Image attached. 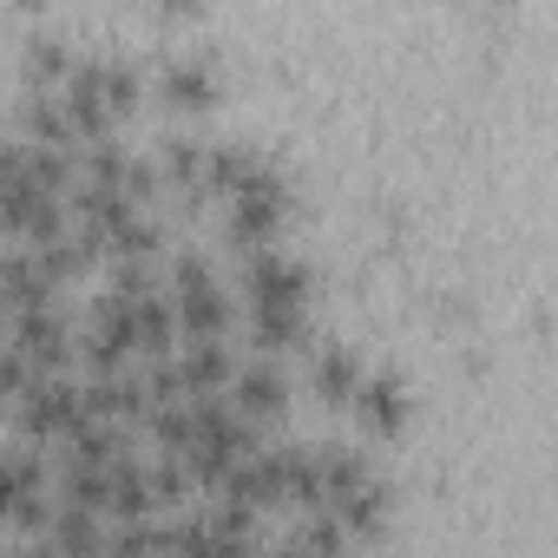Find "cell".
I'll use <instances>...</instances> for the list:
<instances>
[{
    "instance_id": "5bb4252c",
    "label": "cell",
    "mask_w": 558,
    "mask_h": 558,
    "mask_svg": "<svg viewBox=\"0 0 558 558\" xmlns=\"http://www.w3.org/2000/svg\"><path fill=\"white\" fill-rule=\"evenodd\" d=\"M60 545H66V551H93V545H99V525H93L86 506H66V512H60Z\"/></svg>"
},
{
    "instance_id": "9c48e42d",
    "label": "cell",
    "mask_w": 558,
    "mask_h": 558,
    "mask_svg": "<svg viewBox=\"0 0 558 558\" xmlns=\"http://www.w3.org/2000/svg\"><path fill=\"white\" fill-rule=\"evenodd\" d=\"M191 388H217L223 375H230V362H223V349L217 342H191V355H184V368H178Z\"/></svg>"
},
{
    "instance_id": "5b68a950",
    "label": "cell",
    "mask_w": 558,
    "mask_h": 558,
    "mask_svg": "<svg viewBox=\"0 0 558 558\" xmlns=\"http://www.w3.org/2000/svg\"><path fill=\"white\" fill-rule=\"evenodd\" d=\"M236 408H243V421H269L276 408H283V381H276L269 362H250V368H243V381H236Z\"/></svg>"
},
{
    "instance_id": "9a60e30c",
    "label": "cell",
    "mask_w": 558,
    "mask_h": 558,
    "mask_svg": "<svg viewBox=\"0 0 558 558\" xmlns=\"http://www.w3.org/2000/svg\"><path fill=\"white\" fill-rule=\"evenodd\" d=\"M21 368H27L21 355H0V395H8V388H21Z\"/></svg>"
},
{
    "instance_id": "277c9868",
    "label": "cell",
    "mask_w": 558,
    "mask_h": 558,
    "mask_svg": "<svg viewBox=\"0 0 558 558\" xmlns=\"http://www.w3.org/2000/svg\"><path fill=\"white\" fill-rule=\"evenodd\" d=\"M165 99H171V106H210V99H217L210 60H171V66H165Z\"/></svg>"
},
{
    "instance_id": "6da1fadb",
    "label": "cell",
    "mask_w": 558,
    "mask_h": 558,
    "mask_svg": "<svg viewBox=\"0 0 558 558\" xmlns=\"http://www.w3.org/2000/svg\"><path fill=\"white\" fill-rule=\"evenodd\" d=\"M250 303L256 310H303V290H310V269L303 263H290V256H276V250H263V256H250Z\"/></svg>"
},
{
    "instance_id": "7c38bea8",
    "label": "cell",
    "mask_w": 558,
    "mask_h": 558,
    "mask_svg": "<svg viewBox=\"0 0 558 558\" xmlns=\"http://www.w3.org/2000/svg\"><path fill=\"white\" fill-rule=\"evenodd\" d=\"M27 73H34V80H53V73H66V47H60L53 34H34V40H27Z\"/></svg>"
},
{
    "instance_id": "8992f818",
    "label": "cell",
    "mask_w": 558,
    "mask_h": 558,
    "mask_svg": "<svg viewBox=\"0 0 558 558\" xmlns=\"http://www.w3.org/2000/svg\"><path fill=\"white\" fill-rule=\"evenodd\" d=\"M381 512H388V493L375 480H362L355 493H342V532H381Z\"/></svg>"
},
{
    "instance_id": "7a4b0ae2",
    "label": "cell",
    "mask_w": 558,
    "mask_h": 558,
    "mask_svg": "<svg viewBox=\"0 0 558 558\" xmlns=\"http://www.w3.org/2000/svg\"><path fill=\"white\" fill-rule=\"evenodd\" d=\"M276 217H283V178L256 165V171L236 184V210H230V230H236V236H263V230H276Z\"/></svg>"
},
{
    "instance_id": "30bf717a",
    "label": "cell",
    "mask_w": 558,
    "mask_h": 558,
    "mask_svg": "<svg viewBox=\"0 0 558 558\" xmlns=\"http://www.w3.org/2000/svg\"><path fill=\"white\" fill-rule=\"evenodd\" d=\"M27 125L47 138V151H60V138H66V112H60V99L34 93V99H27Z\"/></svg>"
},
{
    "instance_id": "8fae6325",
    "label": "cell",
    "mask_w": 558,
    "mask_h": 558,
    "mask_svg": "<svg viewBox=\"0 0 558 558\" xmlns=\"http://www.w3.org/2000/svg\"><path fill=\"white\" fill-rule=\"evenodd\" d=\"M256 342H303V310H256Z\"/></svg>"
},
{
    "instance_id": "52a82bcc",
    "label": "cell",
    "mask_w": 558,
    "mask_h": 558,
    "mask_svg": "<svg viewBox=\"0 0 558 558\" xmlns=\"http://www.w3.org/2000/svg\"><path fill=\"white\" fill-rule=\"evenodd\" d=\"M316 381H323V395H329V401L355 395V388H362V355H355V349H323Z\"/></svg>"
},
{
    "instance_id": "2e32d148",
    "label": "cell",
    "mask_w": 558,
    "mask_h": 558,
    "mask_svg": "<svg viewBox=\"0 0 558 558\" xmlns=\"http://www.w3.org/2000/svg\"><path fill=\"white\" fill-rule=\"evenodd\" d=\"M27 558H60V551H53V545H40V551H27Z\"/></svg>"
},
{
    "instance_id": "3957f363",
    "label": "cell",
    "mask_w": 558,
    "mask_h": 558,
    "mask_svg": "<svg viewBox=\"0 0 558 558\" xmlns=\"http://www.w3.org/2000/svg\"><path fill=\"white\" fill-rule=\"evenodd\" d=\"M355 408H362V421H368L375 434H395V427L408 421V388H401V375L362 381V388H355Z\"/></svg>"
},
{
    "instance_id": "4fadbf2b",
    "label": "cell",
    "mask_w": 558,
    "mask_h": 558,
    "mask_svg": "<svg viewBox=\"0 0 558 558\" xmlns=\"http://www.w3.org/2000/svg\"><path fill=\"white\" fill-rule=\"evenodd\" d=\"M165 171L184 178V184L204 178V145H197V138H165Z\"/></svg>"
},
{
    "instance_id": "ba28073f",
    "label": "cell",
    "mask_w": 558,
    "mask_h": 558,
    "mask_svg": "<svg viewBox=\"0 0 558 558\" xmlns=\"http://www.w3.org/2000/svg\"><path fill=\"white\" fill-rule=\"evenodd\" d=\"M250 171H256V151H250V145H217V151H204V178L223 184V191H236Z\"/></svg>"
}]
</instances>
